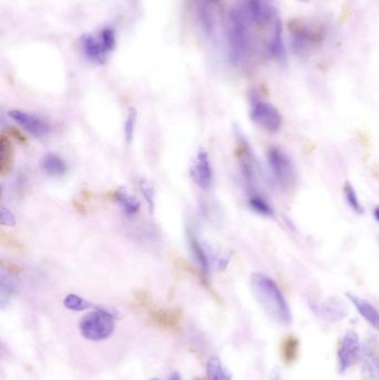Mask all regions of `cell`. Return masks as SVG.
<instances>
[{"label": "cell", "instance_id": "6da1fadb", "mask_svg": "<svg viewBox=\"0 0 379 380\" xmlns=\"http://www.w3.org/2000/svg\"><path fill=\"white\" fill-rule=\"evenodd\" d=\"M251 283L255 298L267 315L279 325H291L293 321L291 307L277 283L263 273L253 274Z\"/></svg>", "mask_w": 379, "mask_h": 380}, {"label": "cell", "instance_id": "7a4b0ae2", "mask_svg": "<svg viewBox=\"0 0 379 380\" xmlns=\"http://www.w3.org/2000/svg\"><path fill=\"white\" fill-rule=\"evenodd\" d=\"M251 19L243 4L230 11L227 21L228 55L234 66H241L248 58L251 50Z\"/></svg>", "mask_w": 379, "mask_h": 380}, {"label": "cell", "instance_id": "3957f363", "mask_svg": "<svg viewBox=\"0 0 379 380\" xmlns=\"http://www.w3.org/2000/svg\"><path fill=\"white\" fill-rule=\"evenodd\" d=\"M117 44L116 32L112 27H104L96 34L81 36L80 48L85 57L92 63L102 65L113 53Z\"/></svg>", "mask_w": 379, "mask_h": 380}, {"label": "cell", "instance_id": "277c9868", "mask_svg": "<svg viewBox=\"0 0 379 380\" xmlns=\"http://www.w3.org/2000/svg\"><path fill=\"white\" fill-rule=\"evenodd\" d=\"M79 329L88 341H106L115 331V316L105 308H96L81 319Z\"/></svg>", "mask_w": 379, "mask_h": 380}, {"label": "cell", "instance_id": "5b68a950", "mask_svg": "<svg viewBox=\"0 0 379 380\" xmlns=\"http://www.w3.org/2000/svg\"><path fill=\"white\" fill-rule=\"evenodd\" d=\"M267 161L275 181L280 188L289 190L295 186L297 179L295 167L291 163V158L288 157L284 150L278 147L270 148L267 152Z\"/></svg>", "mask_w": 379, "mask_h": 380}, {"label": "cell", "instance_id": "8992f818", "mask_svg": "<svg viewBox=\"0 0 379 380\" xmlns=\"http://www.w3.org/2000/svg\"><path fill=\"white\" fill-rule=\"evenodd\" d=\"M222 0H194L195 17L207 37H212L222 19Z\"/></svg>", "mask_w": 379, "mask_h": 380}, {"label": "cell", "instance_id": "52a82bcc", "mask_svg": "<svg viewBox=\"0 0 379 380\" xmlns=\"http://www.w3.org/2000/svg\"><path fill=\"white\" fill-rule=\"evenodd\" d=\"M251 118L259 128L270 134L277 133L282 128V114L270 102L255 100L251 105Z\"/></svg>", "mask_w": 379, "mask_h": 380}, {"label": "cell", "instance_id": "ba28073f", "mask_svg": "<svg viewBox=\"0 0 379 380\" xmlns=\"http://www.w3.org/2000/svg\"><path fill=\"white\" fill-rule=\"evenodd\" d=\"M361 347L359 335L351 331L344 335L338 348V370L340 374H345L353 367L361 358Z\"/></svg>", "mask_w": 379, "mask_h": 380}, {"label": "cell", "instance_id": "9c48e42d", "mask_svg": "<svg viewBox=\"0 0 379 380\" xmlns=\"http://www.w3.org/2000/svg\"><path fill=\"white\" fill-rule=\"evenodd\" d=\"M8 116L18 126H20L21 128L27 131L28 134L32 135V136L40 138V137L49 135L50 130H52L48 121L40 118L34 114L13 109V111H9Z\"/></svg>", "mask_w": 379, "mask_h": 380}, {"label": "cell", "instance_id": "30bf717a", "mask_svg": "<svg viewBox=\"0 0 379 380\" xmlns=\"http://www.w3.org/2000/svg\"><path fill=\"white\" fill-rule=\"evenodd\" d=\"M191 178L203 190L212 188L214 183V171L210 164V155L205 149H199L191 169Z\"/></svg>", "mask_w": 379, "mask_h": 380}, {"label": "cell", "instance_id": "8fae6325", "mask_svg": "<svg viewBox=\"0 0 379 380\" xmlns=\"http://www.w3.org/2000/svg\"><path fill=\"white\" fill-rule=\"evenodd\" d=\"M322 30L317 28L316 25L299 23L293 28L294 48L297 53L308 51L322 40Z\"/></svg>", "mask_w": 379, "mask_h": 380}, {"label": "cell", "instance_id": "7c38bea8", "mask_svg": "<svg viewBox=\"0 0 379 380\" xmlns=\"http://www.w3.org/2000/svg\"><path fill=\"white\" fill-rule=\"evenodd\" d=\"M243 6L251 21L257 25L266 24L277 15L275 11L274 0H245Z\"/></svg>", "mask_w": 379, "mask_h": 380}, {"label": "cell", "instance_id": "4fadbf2b", "mask_svg": "<svg viewBox=\"0 0 379 380\" xmlns=\"http://www.w3.org/2000/svg\"><path fill=\"white\" fill-rule=\"evenodd\" d=\"M361 372L363 380H379V355L371 345H365L361 353Z\"/></svg>", "mask_w": 379, "mask_h": 380}, {"label": "cell", "instance_id": "5bb4252c", "mask_svg": "<svg viewBox=\"0 0 379 380\" xmlns=\"http://www.w3.org/2000/svg\"><path fill=\"white\" fill-rule=\"evenodd\" d=\"M316 312L323 319L330 323L343 320L348 314L347 307L338 298L327 299L326 302L316 307Z\"/></svg>", "mask_w": 379, "mask_h": 380}, {"label": "cell", "instance_id": "9a60e30c", "mask_svg": "<svg viewBox=\"0 0 379 380\" xmlns=\"http://www.w3.org/2000/svg\"><path fill=\"white\" fill-rule=\"evenodd\" d=\"M268 53L270 57L274 58L278 63H285L286 49L282 39V25L278 15L274 18V30H272V37L268 44Z\"/></svg>", "mask_w": 379, "mask_h": 380}, {"label": "cell", "instance_id": "2e32d148", "mask_svg": "<svg viewBox=\"0 0 379 380\" xmlns=\"http://www.w3.org/2000/svg\"><path fill=\"white\" fill-rule=\"evenodd\" d=\"M347 298L351 300V304L355 307L356 310L359 312V315L366 320L369 325L379 331V312L375 308L371 302H367L365 299L361 298V297L356 296L354 294H349L348 293Z\"/></svg>", "mask_w": 379, "mask_h": 380}, {"label": "cell", "instance_id": "e0dca14e", "mask_svg": "<svg viewBox=\"0 0 379 380\" xmlns=\"http://www.w3.org/2000/svg\"><path fill=\"white\" fill-rule=\"evenodd\" d=\"M42 171L50 176H63L67 171V164L61 156L46 154L40 161Z\"/></svg>", "mask_w": 379, "mask_h": 380}, {"label": "cell", "instance_id": "ac0fdd59", "mask_svg": "<svg viewBox=\"0 0 379 380\" xmlns=\"http://www.w3.org/2000/svg\"><path fill=\"white\" fill-rule=\"evenodd\" d=\"M13 165V150L8 135L0 136V173L6 175Z\"/></svg>", "mask_w": 379, "mask_h": 380}, {"label": "cell", "instance_id": "d6986e66", "mask_svg": "<svg viewBox=\"0 0 379 380\" xmlns=\"http://www.w3.org/2000/svg\"><path fill=\"white\" fill-rule=\"evenodd\" d=\"M207 378L208 380H231V372L224 366L218 357H210L206 364Z\"/></svg>", "mask_w": 379, "mask_h": 380}, {"label": "cell", "instance_id": "ffe728a7", "mask_svg": "<svg viewBox=\"0 0 379 380\" xmlns=\"http://www.w3.org/2000/svg\"><path fill=\"white\" fill-rule=\"evenodd\" d=\"M188 239L189 246H191V250L195 260L198 262L199 268L202 269L203 274L207 275V274L210 273V259L207 256L206 250H204V247L199 243L194 233H189Z\"/></svg>", "mask_w": 379, "mask_h": 380}, {"label": "cell", "instance_id": "44dd1931", "mask_svg": "<svg viewBox=\"0 0 379 380\" xmlns=\"http://www.w3.org/2000/svg\"><path fill=\"white\" fill-rule=\"evenodd\" d=\"M248 204L251 209L255 210L259 215L267 216V217L274 216L272 204L260 192H256V190H251V194H249Z\"/></svg>", "mask_w": 379, "mask_h": 380}, {"label": "cell", "instance_id": "7402d4cb", "mask_svg": "<svg viewBox=\"0 0 379 380\" xmlns=\"http://www.w3.org/2000/svg\"><path fill=\"white\" fill-rule=\"evenodd\" d=\"M115 197L118 204L123 208L126 214L135 215V214L138 213L139 202H137L136 198H133L128 192H125V190H118L115 194Z\"/></svg>", "mask_w": 379, "mask_h": 380}, {"label": "cell", "instance_id": "603a6c76", "mask_svg": "<svg viewBox=\"0 0 379 380\" xmlns=\"http://www.w3.org/2000/svg\"><path fill=\"white\" fill-rule=\"evenodd\" d=\"M64 306L73 312H84V310L89 309L92 305L78 295L69 294L64 299Z\"/></svg>", "mask_w": 379, "mask_h": 380}, {"label": "cell", "instance_id": "cb8c5ba5", "mask_svg": "<svg viewBox=\"0 0 379 380\" xmlns=\"http://www.w3.org/2000/svg\"><path fill=\"white\" fill-rule=\"evenodd\" d=\"M344 195H345L346 202L349 204V207L356 212L357 214H363V208L361 206V202H359L357 192H355L353 185L351 183H346L344 186Z\"/></svg>", "mask_w": 379, "mask_h": 380}, {"label": "cell", "instance_id": "d4e9b609", "mask_svg": "<svg viewBox=\"0 0 379 380\" xmlns=\"http://www.w3.org/2000/svg\"><path fill=\"white\" fill-rule=\"evenodd\" d=\"M136 109H135V108H131L128 111V115L126 117L125 126H124L126 140H127L128 144H131V140H133V133H135V126H136Z\"/></svg>", "mask_w": 379, "mask_h": 380}, {"label": "cell", "instance_id": "484cf974", "mask_svg": "<svg viewBox=\"0 0 379 380\" xmlns=\"http://www.w3.org/2000/svg\"><path fill=\"white\" fill-rule=\"evenodd\" d=\"M139 188H140L141 194L144 196L145 200H146L147 204L150 206V209L154 208V189H152V185L147 181L141 180L140 184H139Z\"/></svg>", "mask_w": 379, "mask_h": 380}, {"label": "cell", "instance_id": "4316f807", "mask_svg": "<svg viewBox=\"0 0 379 380\" xmlns=\"http://www.w3.org/2000/svg\"><path fill=\"white\" fill-rule=\"evenodd\" d=\"M284 356L288 362H291L297 356V348H299V343L296 339L289 338L286 341L284 345Z\"/></svg>", "mask_w": 379, "mask_h": 380}, {"label": "cell", "instance_id": "83f0119b", "mask_svg": "<svg viewBox=\"0 0 379 380\" xmlns=\"http://www.w3.org/2000/svg\"><path fill=\"white\" fill-rule=\"evenodd\" d=\"M13 291H15V285H13V281L3 279V283H1V306L5 307L6 302L11 298Z\"/></svg>", "mask_w": 379, "mask_h": 380}, {"label": "cell", "instance_id": "f1b7e54d", "mask_svg": "<svg viewBox=\"0 0 379 380\" xmlns=\"http://www.w3.org/2000/svg\"><path fill=\"white\" fill-rule=\"evenodd\" d=\"M16 217L13 215V212L7 207H3L1 210V223L5 227H13L16 225Z\"/></svg>", "mask_w": 379, "mask_h": 380}, {"label": "cell", "instance_id": "f546056e", "mask_svg": "<svg viewBox=\"0 0 379 380\" xmlns=\"http://www.w3.org/2000/svg\"><path fill=\"white\" fill-rule=\"evenodd\" d=\"M169 380H181V375L178 372H173L170 376Z\"/></svg>", "mask_w": 379, "mask_h": 380}, {"label": "cell", "instance_id": "4dcf8cb0", "mask_svg": "<svg viewBox=\"0 0 379 380\" xmlns=\"http://www.w3.org/2000/svg\"><path fill=\"white\" fill-rule=\"evenodd\" d=\"M270 380H282L278 372H272V375L270 376Z\"/></svg>", "mask_w": 379, "mask_h": 380}, {"label": "cell", "instance_id": "1f68e13d", "mask_svg": "<svg viewBox=\"0 0 379 380\" xmlns=\"http://www.w3.org/2000/svg\"><path fill=\"white\" fill-rule=\"evenodd\" d=\"M375 219L379 223V206L374 209Z\"/></svg>", "mask_w": 379, "mask_h": 380}, {"label": "cell", "instance_id": "d6a6232c", "mask_svg": "<svg viewBox=\"0 0 379 380\" xmlns=\"http://www.w3.org/2000/svg\"><path fill=\"white\" fill-rule=\"evenodd\" d=\"M299 1H303V3H307L309 0H299Z\"/></svg>", "mask_w": 379, "mask_h": 380}, {"label": "cell", "instance_id": "836d02e7", "mask_svg": "<svg viewBox=\"0 0 379 380\" xmlns=\"http://www.w3.org/2000/svg\"><path fill=\"white\" fill-rule=\"evenodd\" d=\"M194 380H200V379H194Z\"/></svg>", "mask_w": 379, "mask_h": 380}, {"label": "cell", "instance_id": "e575fe53", "mask_svg": "<svg viewBox=\"0 0 379 380\" xmlns=\"http://www.w3.org/2000/svg\"><path fill=\"white\" fill-rule=\"evenodd\" d=\"M152 380H157V379H152Z\"/></svg>", "mask_w": 379, "mask_h": 380}]
</instances>
